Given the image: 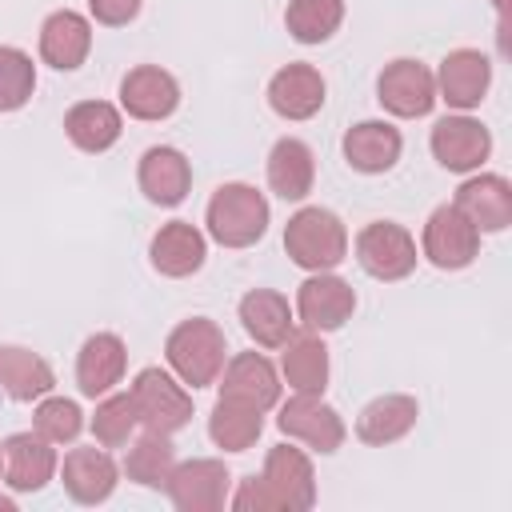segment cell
I'll use <instances>...</instances> for the list:
<instances>
[{
    "instance_id": "1",
    "label": "cell",
    "mask_w": 512,
    "mask_h": 512,
    "mask_svg": "<svg viewBox=\"0 0 512 512\" xmlns=\"http://www.w3.org/2000/svg\"><path fill=\"white\" fill-rule=\"evenodd\" d=\"M236 512H308L316 504V472L304 448L276 444L264 456V472L248 476L228 500Z\"/></svg>"
},
{
    "instance_id": "2",
    "label": "cell",
    "mask_w": 512,
    "mask_h": 512,
    "mask_svg": "<svg viewBox=\"0 0 512 512\" xmlns=\"http://www.w3.org/2000/svg\"><path fill=\"white\" fill-rule=\"evenodd\" d=\"M164 356H168V368L180 376V384L208 388V384H216V376H220V368L228 360L224 328L216 320H208V316L180 320L164 340Z\"/></svg>"
},
{
    "instance_id": "3",
    "label": "cell",
    "mask_w": 512,
    "mask_h": 512,
    "mask_svg": "<svg viewBox=\"0 0 512 512\" xmlns=\"http://www.w3.org/2000/svg\"><path fill=\"white\" fill-rule=\"evenodd\" d=\"M284 252L304 272H332L348 256V228L332 208L308 204L284 224Z\"/></svg>"
},
{
    "instance_id": "4",
    "label": "cell",
    "mask_w": 512,
    "mask_h": 512,
    "mask_svg": "<svg viewBox=\"0 0 512 512\" xmlns=\"http://www.w3.org/2000/svg\"><path fill=\"white\" fill-rule=\"evenodd\" d=\"M204 224L220 248H248L268 232V200L244 180L220 184L208 200Z\"/></svg>"
},
{
    "instance_id": "5",
    "label": "cell",
    "mask_w": 512,
    "mask_h": 512,
    "mask_svg": "<svg viewBox=\"0 0 512 512\" xmlns=\"http://www.w3.org/2000/svg\"><path fill=\"white\" fill-rule=\"evenodd\" d=\"M128 396H132V408H136V420L144 424V432L172 436L192 420V392L156 364H148L132 376Z\"/></svg>"
},
{
    "instance_id": "6",
    "label": "cell",
    "mask_w": 512,
    "mask_h": 512,
    "mask_svg": "<svg viewBox=\"0 0 512 512\" xmlns=\"http://www.w3.org/2000/svg\"><path fill=\"white\" fill-rule=\"evenodd\" d=\"M420 252L428 264H436L440 272H460L480 256V232L476 224L456 208V204H440L428 220H424V236H420Z\"/></svg>"
},
{
    "instance_id": "7",
    "label": "cell",
    "mask_w": 512,
    "mask_h": 512,
    "mask_svg": "<svg viewBox=\"0 0 512 512\" xmlns=\"http://www.w3.org/2000/svg\"><path fill=\"white\" fill-rule=\"evenodd\" d=\"M356 260L376 280H404V276H412L420 256H416V240L404 224L372 220L356 236Z\"/></svg>"
},
{
    "instance_id": "8",
    "label": "cell",
    "mask_w": 512,
    "mask_h": 512,
    "mask_svg": "<svg viewBox=\"0 0 512 512\" xmlns=\"http://www.w3.org/2000/svg\"><path fill=\"white\" fill-rule=\"evenodd\" d=\"M376 100L384 112H392L400 120L428 116L436 104V76L428 64L400 56V60L384 64V72L376 76Z\"/></svg>"
},
{
    "instance_id": "9",
    "label": "cell",
    "mask_w": 512,
    "mask_h": 512,
    "mask_svg": "<svg viewBox=\"0 0 512 512\" xmlns=\"http://www.w3.org/2000/svg\"><path fill=\"white\" fill-rule=\"evenodd\" d=\"M228 488H232V472L224 468V460L212 456H196L172 468L164 492L180 512H220L228 504Z\"/></svg>"
},
{
    "instance_id": "10",
    "label": "cell",
    "mask_w": 512,
    "mask_h": 512,
    "mask_svg": "<svg viewBox=\"0 0 512 512\" xmlns=\"http://www.w3.org/2000/svg\"><path fill=\"white\" fill-rule=\"evenodd\" d=\"M356 292L336 272H312L296 292V316L308 332H336L352 320Z\"/></svg>"
},
{
    "instance_id": "11",
    "label": "cell",
    "mask_w": 512,
    "mask_h": 512,
    "mask_svg": "<svg viewBox=\"0 0 512 512\" xmlns=\"http://www.w3.org/2000/svg\"><path fill=\"white\" fill-rule=\"evenodd\" d=\"M280 432L308 444L312 452L320 456H332L340 444H344V420L332 404H324L320 396H300L292 392L288 404H280V416H276Z\"/></svg>"
},
{
    "instance_id": "12",
    "label": "cell",
    "mask_w": 512,
    "mask_h": 512,
    "mask_svg": "<svg viewBox=\"0 0 512 512\" xmlns=\"http://www.w3.org/2000/svg\"><path fill=\"white\" fill-rule=\"evenodd\" d=\"M216 380H220L216 388H220L224 400L248 404L256 412L276 408L280 388H284L280 376H276V368H272V360L264 352H236L232 360H224V368H220Z\"/></svg>"
},
{
    "instance_id": "13",
    "label": "cell",
    "mask_w": 512,
    "mask_h": 512,
    "mask_svg": "<svg viewBox=\"0 0 512 512\" xmlns=\"http://www.w3.org/2000/svg\"><path fill=\"white\" fill-rule=\"evenodd\" d=\"M432 76H436V100H444L456 112H472V108H480V100L492 84V60L476 48H452L440 60V72H432Z\"/></svg>"
},
{
    "instance_id": "14",
    "label": "cell",
    "mask_w": 512,
    "mask_h": 512,
    "mask_svg": "<svg viewBox=\"0 0 512 512\" xmlns=\"http://www.w3.org/2000/svg\"><path fill=\"white\" fill-rule=\"evenodd\" d=\"M428 144H432V156L440 160V168H448V172H480V164L492 152V132L480 120L460 112V116L436 120Z\"/></svg>"
},
{
    "instance_id": "15",
    "label": "cell",
    "mask_w": 512,
    "mask_h": 512,
    "mask_svg": "<svg viewBox=\"0 0 512 512\" xmlns=\"http://www.w3.org/2000/svg\"><path fill=\"white\" fill-rule=\"evenodd\" d=\"M180 104V84L160 64H136L120 80V108L136 120H164Z\"/></svg>"
},
{
    "instance_id": "16",
    "label": "cell",
    "mask_w": 512,
    "mask_h": 512,
    "mask_svg": "<svg viewBox=\"0 0 512 512\" xmlns=\"http://www.w3.org/2000/svg\"><path fill=\"white\" fill-rule=\"evenodd\" d=\"M0 452H4V484L16 492H40L60 468L52 440H44L40 432H12L0 444Z\"/></svg>"
},
{
    "instance_id": "17",
    "label": "cell",
    "mask_w": 512,
    "mask_h": 512,
    "mask_svg": "<svg viewBox=\"0 0 512 512\" xmlns=\"http://www.w3.org/2000/svg\"><path fill=\"white\" fill-rule=\"evenodd\" d=\"M92 52V24L72 8H56L40 24V60L56 72H76Z\"/></svg>"
},
{
    "instance_id": "18",
    "label": "cell",
    "mask_w": 512,
    "mask_h": 512,
    "mask_svg": "<svg viewBox=\"0 0 512 512\" xmlns=\"http://www.w3.org/2000/svg\"><path fill=\"white\" fill-rule=\"evenodd\" d=\"M60 480H64V492L76 500V504H104L112 492H116V480H120V468L116 460L108 456V448L92 444V448H72L60 464Z\"/></svg>"
},
{
    "instance_id": "19",
    "label": "cell",
    "mask_w": 512,
    "mask_h": 512,
    "mask_svg": "<svg viewBox=\"0 0 512 512\" xmlns=\"http://www.w3.org/2000/svg\"><path fill=\"white\" fill-rule=\"evenodd\" d=\"M136 180H140V192H144L152 204L176 208V204L188 196V188H192V164H188V156H184L180 148H172V144H152V148L140 156Z\"/></svg>"
},
{
    "instance_id": "20",
    "label": "cell",
    "mask_w": 512,
    "mask_h": 512,
    "mask_svg": "<svg viewBox=\"0 0 512 512\" xmlns=\"http://www.w3.org/2000/svg\"><path fill=\"white\" fill-rule=\"evenodd\" d=\"M472 224L476 232H504L512 224V184L496 172H476L456 188L452 200Z\"/></svg>"
},
{
    "instance_id": "21",
    "label": "cell",
    "mask_w": 512,
    "mask_h": 512,
    "mask_svg": "<svg viewBox=\"0 0 512 512\" xmlns=\"http://www.w3.org/2000/svg\"><path fill=\"white\" fill-rule=\"evenodd\" d=\"M204 256H208V240H204V232H200L196 224H188V220H168V224H160L156 236H152V244H148L152 268H156L160 276H172V280L200 272V268H204Z\"/></svg>"
},
{
    "instance_id": "22",
    "label": "cell",
    "mask_w": 512,
    "mask_h": 512,
    "mask_svg": "<svg viewBox=\"0 0 512 512\" xmlns=\"http://www.w3.org/2000/svg\"><path fill=\"white\" fill-rule=\"evenodd\" d=\"M324 92H328V84H324L320 68H312V64H284L268 80V104L284 120L316 116L324 108Z\"/></svg>"
},
{
    "instance_id": "23",
    "label": "cell",
    "mask_w": 512,
    "mask_h": 512,
    "mask_svg": "<svg viewBox=\"0 0 512 512\" xmlns=\"http://www.w3.org/2000/svg\"><path fill=\"white\" fill-rule=\"evenodd\" d=\"M124 368H128V348L116 332H92L84 344H80V356H76V384L88 400L112 392L120 380H124Z\"/></svg>"
},
{
    "instance_id": "24",
    "label": "cell",
    "mask_w": 512,
    "mask_h": 512,
    "mask_svg": "<svg viewBox=\"0 0 512 512\" xmlns=\"http://www.w3.org/2000/svg\"><path fill=\"white\" fill-rule=\"evenodd\" d=\"M400 152H404V136L388 120H360L344 132V160L364 176L388 172L400 160Z\"/></svg>"
},
{
    "instance_id": "25",
    "label": "cell",
    "mask_w": 512,
    "mask_h": 512,
    "mask_svg": "<svg viewBox=\"0 0 512 512\" xmlns=\"http://www.w3.org/2000/svg\"><path fill=\"white\" fill-rule=\"evenodd\" d=\"M416 416H420V404L416 396H404V392H384L376 400H368L356 416V436L372 448H384L400 436H408L416 428Z\"/></svg>"
},
{
    "instance_id": "26",
    "label": "cell",
    "mask_w": 512,
    "mask_h": 512,
    "mask_svg": "<svg viewBox=\"0 0 512 512\" xmlns=\"http://www.w3.org/2000/svg\"><path fill=\"white\" fill-rule=\"evenodd\" d=\"M240 324L260 348H284V340L296 332V316L288 300L272 288H252L240 296Z\"/></svg>"
},
{
    "instance_id": "27",
    "label": "cell",
    "mask_w": 512,
    "mask_h": 512,
    "mask_svg": "<svg viewBox=\"0 0 512 512\" xmlns=\"http://www.w3.org/2000/svg\"><path fill=\"white\" fill-rule=\"evenodd\" d=\"M280 376L300 396H324V388H328V348H324L320 332H304V336L292 332L284 340Z\"/></svg>"
},
{
    "instance_id": "28",
    "label": "cell",
    "mask_w": 512,
    "mask_h": 512,
    "mask_svg": "<svg viewBox=\"0 0 512 512\" xmlns=\"http://www.w3.org/2000/svg\"><path fill=\"white\" fill-rule=\"evenodd\" d=\"M52 388H56V372L40 352L20 344H0V392H8L20 404H32Z\"/></svg>"
},
{
    "instance_id": "29",
    "label": "cell",
    "mask_w": 512,
    "mask_h": 512,
    "mask_svg": "<svg viewBox=\"0 0 512 512\" xmlns=\"http://www.w3.org/2000/svg\"><path fill=\"white\" fill-rule=\"evenodd\" d=\"M312 180H316L312 148L296 136H280L268 152V188L280 200H304L312 192Z\"/></svg>"
},
{
    "instance_id": "30",
    "label": "cell",
    "mask_w": 512,
    "mask_h": 512,
    "mask_svg": "<svg viewBox=\"0 0 512 512\" xmlns=\"http://www.w3.org/2000/svg\"><path fill=\"white\" fill-rule=\"evenodd\" d=\"M124 132V120H120V108L108 104V100H80L68 108L64 116V136L80 148V152H108Z\"/></svg>"
},
{
    "instance_id": "31",
    "label": "cell",
    "mask_w": 512,
    "mask_h": 512,
    "mask_svg": "<svg viewBox=\"0 0 512 512\" xmlns=\"http://www.w3.org/2000/svg\"><path fill=\"white\" fill-rule=\"evenodd\" d=\"M264 432V412L248 408V404H236V400H216L212 404V416H208V436L216 448L224 452H248Z\"/></svg>"
},
{
    "instance_id": "32",
    "label": "cell",
    "mask_w": 512,
    "mask_h": 512,
    "mask_svg": "<svg viewBox=\"0 0 512 512\" xmlns=\"http://www.w3.org/2000/svg\"><path fill=\"white\" fill-rule=\"evenodd\" d=\"M172 468H176V448L164 432H144L124 456V476L140 488H164Z\"/></svg>"
},
{
    "instance_id": "33",
    "label": "cell",
    "mask_w": 512,
    "mask_h": 512,
    "mask_svg": "<svg viewBox=\"0 0 512 512\" xmlns=\"http://www.w3.org/2000/svg\"><path fill=\"white\" fill-rule=\"evenodd\" d=\"M284 24L296 44H324L344 24V0H288Z\"/></svg>"
},
{
    "instance_id": "34",
    "label": "cell",
    "mask_w": 512,
    "mask_h": 512,
    "mask_svg": "<svg viewBox=\"0 0 512 512\" xmlns=\"http://www.w3.org/2000/svg\"><path fill=\"white\" fill-rule=\"evenodd\" d=\"M36 92V64L24 48L0 44V112H16Z\"/></svg>"
},
{
    "instance_id": "35",
    "label": "cell",
    "mask_w": 512,
    "mask_h": 512,
    "mask_svg": "<svg viewBox=\"0 0 512 512\" xmlns=\"http://www.w3.org/2000/svg\"><path fill=\"white\" fill-rule=\"evenodd\" d=\"M32 428H36L44 440H52V444H72V440L80 436V428H84V412H80L76 400H68V396H52V392H48V396L36 400Z\"/></svg>"
},
{
    "instance_id": "36",
    "label": "cell",
    "mask_w": 512,
    "mask_h": 512,
    "mask_svg": "<svg viewBox=\"0 0 512 512\" xmlns=\"http://www.w3.org/2000/svg\"><path fill=\"white\" fill-rule=\"evenodd\" d=\"M136 424L140 420H136V408H132V396L128 392H104L100 396V404L92 412V436H96V444L120 448V444H128V436H132Z\"/></svg>"
},
{
    "instance_id": "37",
    "label": "cell",
    "mask_w": 512,
    "mask_h": 512,
    "mask_svg": "<svg viewBox=\"0 0 512 512\" xmlns=\"http://www.w3.org/2000/svg\"><path fill=\"white\" fill-rule=\"evenodd\" d=\"M88 12L96 16V24L120 28V24L136 20V12H140V0H88Z\"/></svg>"
},
{
    "instance_id": "38",
    "label": "cell",
    "mask_w": 512,
    "mask_h": 512,
    "mask_svg": "<svg viewBox=\"0 0 512 512\" xmlns=\"http://www.w3.org/2000/svg\"><path fill=\"white\" fill-rule=\"evenodd\" d=\"M12 508H16V504H12L8 496H0V512H12Z\"/></svg>"
},
{
    "instance_id": "39",
    "label": "cell",
    "mask_w": 512,
    "mask_h": 512,
    "mask_svg": "<svg viewBox=\"0 0 512 512\" xmlns=\"http://www.w3.org/2000/svg\"><path fill=\"white\" fill-rule=\"evenodd\" d=\"M0 472H4V452H0Z\"/></svg>"
}]
</instances>
